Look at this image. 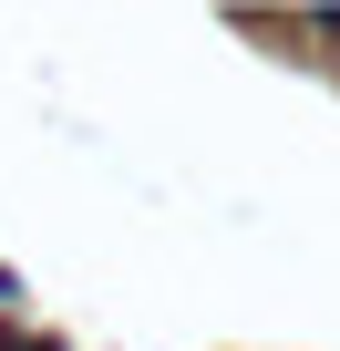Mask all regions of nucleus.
<instances>
[{
    "instance_id": "1",
    "label": "nucleus",
    "mask_w": 340,
    "mask_h": 351,
    "mask_svg": "<svg viewBox=\"0 0 340 351\" xmlns=\"http://www.w3.org/2000/svg\"><path fill=\"white\" fill-rule=\"evenodd\" d=\"M0 351H52V341H31V330H0Z\"/></svg>"
}]
</instances>
